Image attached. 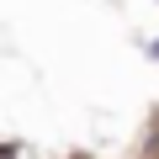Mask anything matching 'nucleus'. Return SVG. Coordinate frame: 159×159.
<instances>
[{
	"instance_id": "f257e3e1",
	"label": "nucleus",
	"mask_w": 159,
	"mask_h": 159,
	"mask_svg": "<svg viewBox=\"0 0 159 159\" xmlns=\"http://www.w3.org/2000/svg\"><path fill=\"white\" fill-rule=\"evenodd\" d=\"M143 53H148V58L159 64V37H148V43H143Z\"/></svg>"
},
{
	"instance_id": "f03ea898",
	"label": "nucleus",
	"mask_w": 159,
	"mask_h": 159,
	"mask_svg": "<svg viewBox=\"0 0 159 159\" xmlns=\"http://www.w3.org/2000/svg\"><path fill=\"white\" fill-rule=\"evenodd\" d=\"M154 6H159V0H154Z\"/></svg>"
}]
</instances>
